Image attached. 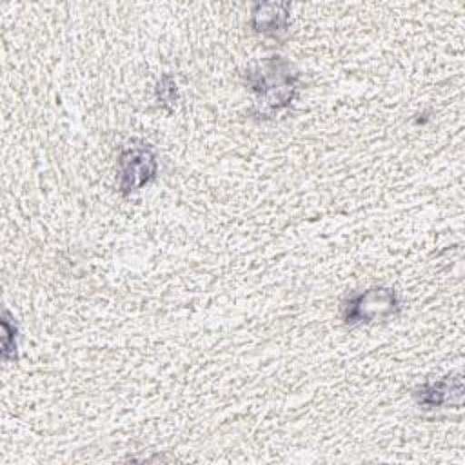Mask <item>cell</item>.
I'll return each mask as SVG.
<instances>
[{
	"label": "cell",
	"mask_w": 465,
	"mask_h": 465,
	"mask_svg": "<svg viewBox=\"0 0 465 465\" xmlns=\"http://www.w3.org/2000/svg\"><path fill=\"white\" fill-rule=\"evenodd\" d=\"M245 80L254 94V109L263 118L289 107L300 89V74L283 56L262 60L247 71Z\"/></svg>",
	"instance_id": "cell-1"
},
{
	"label": "cell",
	"mask_w": 465,
	"mask_h": 465,
	"mask_svg": "<svg viewBox=\"0 0 465 465\" xmlns=\"http://www.w3.org/2000/svg\"><path fill=\"white\" fill-rule=\"evenodd\" d=\"M400 311V300L389 287H369L351 294L341 309L343 322L347 325L372 323L376 320H387Z\"/></svg>",
	"instance_id": "cell-2"
},
{
	"label": "cell",
	"mask_w": 465,
	"mask_h": 465,
	"mask_svg": "<svg viewBox=\"0 0 465 465\" xmlns=\"http://www.w3.org/2000/svg\"><path fill=\"white\" fill-rule=\"evenodd\" d=\"M158 173V160L153 145L145 142L127 143L118 156V187L122 194H131L149 185Z\"/></svg>",
	"instance_id": "cell-3"
},
{
	"label": "cell",
	"mask_w": 465,
	"mask_h": 465,
	"mask_svg": "<svg viewBox=\"0 0 465 465\" xmlns=\"http://www.w3.org/2000/svg\"><path fill=\"white\" fill-rule=\"evenodd\" d=\"M463 383L460 378L427 381L416 391V401L423 409H440L461 401Z\"/></svg>",
	"instance_id": "cell-4"
},
{
	"label": "cell",
	"mask_w": 465,
	"mask_h": 465,
	"mask_svg": "<svg viewBox=\"0 0 465 465\" xmlns=\"http://www.w3.org/2000/svg\"><path fill=\"white\" fill-rule=\"evenodd\" d=\"M251 25L256 33L265 36H278L289 25V5L283 4H258L252 9Z\"/></svg>",
	"instance_id": "cell-5"
},
{
	"label": "cell",
	"mask_w": 465,
	"mask_h": 465,
	"mask_svg": "<svg viewBox=\"0 0 465 465\" xmlns=\"http://www.w3.org/2000/svg\"><path fill=\"white\" fill-rule=\"evenodd\" d=\"M156 98L165 107L176 104L178 89H176V82H174V78L171 74H163L158 80V84H156Z\"/></svg>",
	"instance_id": "cell-6"
}]
</instances>
